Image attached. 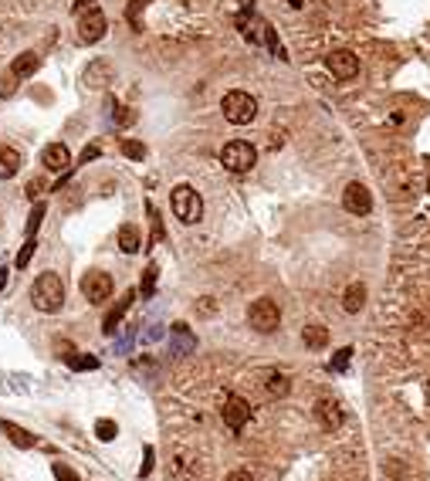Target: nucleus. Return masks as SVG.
<instances>
[{
	"instance_id": "34",
	"label": "nucleus",
	"mask_w": 430,
	"mask_h": 481,
	"mask_svg": "<svg viewBox=\"0 0 430 481\" xmlns=\"http://www.w3.org/2000/svg\"><path fill=\"white\" fill-rule=\"evenodd\" d=\"M152 288H156V265L146 268V278H143V295H152Z\"/></svg>"
},
{
	"instance_id": "40",
	"label": "nucleus",
	"mask_w": 430,
	"mask_h": 481,
	"mask_svg": "<svg viewBox=\"0 0 430 481\" xmlns=\"http://www.w3.org/2000/svg\"><path fill=\"white\" fill-rule=\"evenodd\" d=\"M7 281H10V268H7V265H0V292L7 288Z\"/></svg>"
},
{
	"instance_id": "10",
	"label": "nucleus",
	"mask_w": 430,
	"mask_h": 481,
	"mask_svg": "<svg viewBox=\"0 0 430 481\" xmlns=\"http://www.w3.org/2000/svg\"><path fill=\"white\" fill-rule=\"evenodd\" d=\"M326 65H329V72L339 81H349V78H356V72H359V58H356L349 48H335L326 58Z\"/></svg>"
},
{
	"instance_id": "11",
	"label": "nucleus",
	"mask_w": 430,
	"mask_h": 481,
	"mask_svg": "<svg viewBox=\"0 0 430 481\" xmlns=\"http://www.w3.org/2000/svg\"><path fill=\"white\" fill-rule=\"evenodd\" d=\"M342 207L356 214V217H366L369 210H373V194L363 187V183H349L346 187V194H342Z\"/></svg>"
},
{
	"instance_id": "32",
	"label": "nucleus",
	"mask_w": 430,
	"mask_h": 481,
	"mask_svg": "<svg viewBox=\"0 0 430 481\" xmlns=\"http://www.w3.org/2000/svg\"><path fill=\"white\" fill-rule=\"evenodd\" d=\"M197 312H200L203 319H210V315H217V302H214L210 295H203L200 302H197Z\"/></svg>"
},
{
	"instance_id": "41",
	"label": "nucleus",
	"mask_w": 430,
	"mask_h": 481,
	"mask_svg": "<svg viewBox=\"0 0 430 481\" xmlns=\"http://www.w3.org/2000/svg\"><path fill=\"white\" fill-rule=\"evenodd\" d=\"M88 3H92V0H88ZM72 7H75L78 14H81V10H85V0H72Z\"/></svg>"
},
{
	"instance_id": "23",
	"label": "nucleus",
	"mask_w": 430,
	"mask_h": 481,
	"mask_svg": "<svg viewBox=\"0 0 430 481\" xmlns=\"http://www.w3.org/2000/svg\"><path fill=\"white\" fill-rule=\"evenodd\" d=\"M65 363H68L72 370H78V373H85V370H99V359H95V356L75 353V349H72V353L65 356Z\"/></svg>"
},
{
	"instance_id": "12",
	"label": "nucleus",
	"mask_w": 430,
	"mask_h": 481,
	"mask_svg": "<svg viewBox=\"0 0 430 481\" xmlns=\"http://www.w3.org/2000/svg\"><path fill=\"white\" fill-rule=\"evenodd\" d=\"M315 420H319L326 431H339V427H342V407H339V400H332V397L315 400Z\"/></svg>"
},
{
	"instance_id": "21",
	"label": "nucleus",
	"mask_w": 430,
	"mask_h": 481,
	"mask_svg": "<svg viewBox=\"0 0 430 481\" xmlns=\"http://www.w3.org/2000/svg\"><path fill=\"white\" fill-rule=\"evenodd\" d=\"M119 248L126 254H136L143 248V237H139V228H136V224H122V228H119Z\"/></svg>"
},
{
	"instance_id": "16",
	"label": "nucleus",
	"mask_w": 430,
	"mask_h": 481,
	"mask_svg": "<svg viewBox=\"0 0 430 481\" xmlns=\"http://www.w3.org/2000/svg\"><path fill=\"white\" fill-rule=\"evenodd\" d=\"M170 336H173V356H190L197 349V339L190 336L186 322H177V326L170 329Z\"/></svg>"
},
{
	"instance_id": "9",
	"label": "nucleus",
	"mask_w": 430,
	"mask_h": 481,
	"mask_svg": "<svg viewBox=\"0 0 430 481\" xmlns=\"http://www.w3.org/2000/svg\"><path fill=\"white\" fill-rule=\"evenodd\" d=\"M112 78H116L112 61H109V58H95V61H88V68L81 72V85L92 88V92H102V88L112 85Z\"/></svg>"
},
{
	"instance_id": "1",
	"label": "nucleus",
	"mask_w": 430,
	"mask_h": 481,
	"mask_svg": "<svg viewBox=\"0 0 430 481\" xmlns=\"http://www.w3.org/2000/svg\"><path fill=\"white\" fill-rule=\"evenodd\" d=\"M31 302L38 312H45V315H54V312H61V305H65V281L58 278L54 271H45V275H38L34 285H31Z\"/></svg>"
},
{
	"instance_id": "33",
	"label": "nucleus",
	"mask_w": 430,
	"mask_h": 481,
	"mask_svg": "<svg viewBox=\"0 0 430 481\" xmlns=\"http://www.w3.org/2000/svg\"><path fill=\"white\" fill-rule=\"evenodd\" d=\"M116 112H119V116H116V123H119V126H132V123H136V112L126 109V105H119Z\"/></svg>"
},
{
	"instance_id": "15",
	"label": "nucleus",
	"mask_w": 430,
	"mask_h": 481,
	"mask_svg": "<svg viewBox=\"0 0 430 481\" xmlns=\"http://www.w3.org/2000/svg\"><path fill=\"white\" fill-rule=\"evenodd\" d=\"M38 68H41V58H38L34 51H21V54L14 58V65H10V75L21 81V78H31Z\"/></svg>"
},
{
	"instance_id": "5",
	"label": "nucleus",
	"mask_w": 430,
	"mask_h": 481,
	"mask_svg": "<svg viewBox=\"0 0 430 481\" xmlns=\"http://www.w3.org/2000/svg\"><path fill=\"white\" fill-rule=\"evenodd\" d=\"M248 322H251L254 332L271 336V332L281 326V308L271 302V299H257V302H251V308H248Z\"/></svg>"
},
{
	"instance_id": "29",
	"label": "nucleus",
	"mask_w": 430,
	"mask_h": 481,
	"mask_svg": "<svg viewBox=\"0 0 430 481\" xmlns=\"http://www.w3.org/2000/svg\"><path fill=\"white\" fill-rule=\"evenodd\" d=\"M122 152H126L129 159H143V156H146V146L136 143V139H126V143H122Z\"/></svg>"
},
{
	"instance_id": "31",
	"label": "nucleus",
	"mask_w": 430,
	"mask_h": 481,
	"mask_svg": "<svg viewBox=\"0 0 430 481\" xmlns=\"http://www.w3.org/2000/svg\"><path fill=\"white\" fill-rule=\"evenodd\" d=\"M150 221H152V244L163 241V221H159V210L150 203Z\"/></svg>"
},
{
	"instance_id": "22",
	"label": "nucleus",
	"mask_w": 430,
	"mask_h": 481,
	"mask_svg": "<svg viewBox=\"0 0 430 481\" xmlns=\"http://www.w3.org/2000/svg\"><path fill=\"white\" fill-rule=\"evenodd\" d=\"M302 339H305L308 349H326V342H329V329H326V326H305Z\"/></svg>"
},
{
	"instance_id": "38",
	"label": "nucleus",
	"mask_w": 430,
	"mask_h": 481,
	"mask_svg": "<svg viewBox=\"0 0 430 481\" xmlns=\"http://www.w3.org/2000/svg\"><path fill=\"white\" fill-rule=\"evenodd\" d=\"M228 481H254V478H251V471H230Z\"/></svg>"
},
{
	"instance_id": "30",
	"label": "nucleus",
	"mask_w": 430,
	"mask_h": 481,
	"mask_svg": "<svg viewBox=\"0 0 430 481\" xmlns=\"http://www.w3.org/2000/svg\"><path fill=\"white\" fill-rule=\"evenodd\" d=\"M51 471H54V478H58V481H78L75 471H72L68 464H61V461H58V464H51Z\"/></svg>"
},
{
	"instance_id": "36",
	"label": "nucleus",
	"mask_w": 430,
	"mask_h": 481,
	"mask_svg": "<svg viewBox=\"0 0 430 481\" xmlns=\"http://www.w3.org/2000/svg\"><path fill=\"white\" fill-rule=\"evenodd\" d=\"M14 81H17V78H14V75H10V78H7V75L0 78V95H3V99H7V95H14V88H17Z\"/></svg>"
},
{
	"instance_id": "42",
	"label": "nucleus",
	"mask_w": 430,
	"mask_h": 481,
	"mask_svg": "<svg viewBox=\"0 0 430 481\" xmlns=\"http://www.w3.org/2000/svg\"><path fill=\"white\" fill-rule=\"evenodd\" d=\"M427 190H430V180H427Z\"/></svg>"
},
{
	"instance_id": "3",
	"label": "nucleus",
	"mask_w": 430,
	"mask_h": 481,
	"mask_svg": "<svg viewBox=\"0 0 430 481\" xmlns=\"http://www.w3.org/2000/svg\"><path fill=\"white\" fill-rule=\"evenodd\" d=\"M173 214H177V221H183V224H197L203 217V200L190 183L173 187Z\"/></svg>"
},
{
	"instance_id": "2",
	"label": "nucleus",
	"mask_w": 430,
	"mask_h": 481,
	"mask_svg": "<svg viewBox=\"0 0 430 481\" xmlns=\"http://www.w3.org/2000/svg\"><path fill=\"white\" fill-rule=\"evenodd\" d=\"M221 109H224V119H228L230 126H248V123H254V116H257V99H254L251 92L234 88V92L224 95Z\"/></svg>"
},
{
	"instance_id": "37",
	"label": "nucleus",
	"mask_w": 430,
	"mask_h": 481,
	"mask_svg": "<svg viewBox=\"0 0 430 481\" xmlns=\"http://www.w3.org/2000/svg\"><path fill=\"white\" fill-rule=\"evenodd\" d=\"M152 457H156V451H152V448H146V461H143V471H139L143 478H146V475L152 471Z\"/></svg>"
},
{
	"instance_id": "18",
	"label": "nucleus",
	"mask_w": 430,
	"mask_h": 481,
	"mask_svg": "<svg viewBox=\"0 0 430 481\" xmlns=\"http://www.w3.org/2000/svg\"><path fill=\"white\" fill-rule=\"evenodd\" d=\"M363 305H366V285L363 281H353L346 292H342V308L356 315V312H363Z\"/></svg>"
},
{
	"instance_id": "35",
	"label": "nucleus",
	"mask_w": 430,
	"mask_h": 481,
	"mask_svg": "<svg viewBox=\"0 0 430 481\" xmlns=\"http://www.w3.org/2000/svg\"><path fill=\"white\" fill-rule=\"evenodd\" d=\"M41 190H45V180H31L24 187V194L31 197V203H34V197H41Z\"/></svg>"
},
{
	"instance_id": "7",
	"label": "nucleus",
	"mask_w": 430,
	"mask_h": 481,
	"mask_svg": "<svg viewBox=\"0 0 430 481\" xmlns=\"http://www.w3.org/2000/svg\"><path fill=\"white\" fill-rule=\"evenodd\" d=\"M78 288H81V295H85L88 302L95 305V302H105V299L112 295V278H109L105 271H99V268H92V271L81 275Z\"/></svg>"
},
{
	"instance_id": "28",
	"label": "nucleus",
	"mask_w": 430,
	"mask_h": 481,
	"mask_svg": "<svg viewBox=\"0 0 430 481\" xmlns=\"http://www.w3.org/2000/svg\"><path fill=\"white\" fill-rule=\"evenodd\" d=\"M349 356H353V349H339V353L332 356V363H329L332 373H342V370L349 366Z\"/></svg>"
},
{
	"instance_id": "4",
	"label": "nucleus",
	"mask_w": 430,
	"mask_h": 481,
	"mask_svg": "<svg viewBox=\"0 0 430 481\" xmlns=\"http://www.w3.org/2000/svg\"><path fill=\"white\" fill-rule=\"evenodd\" d=\"M221 163H224V170H230V173H248L254 163H257V150H254L251 143H244V139H234V143H228L221 150Z\"/></svg>"
},
{
	"instance_id": "24",
	"label": "nucleus",
	"mask_w": 430,
	"mask_h": 481,
	"mask_svg": "<svg viewBox=\"0 0 430 481\" xmlns=\"http://www.w3.org/2000/svg\"><path fill=\"white\" fill-rule=\"evenodd\" d=\"M45 214H48V207H45V200H38L34 207H31V214H27V237H34L38 234V228H41V221H45Z\"/></svg>"
},
{
	"instance_id": "25",
	"label": "nucleus",
	"mask_w": 430,
	"mask_h": 481,
	"mask_svg": "<svg viewBox=\"0 0 430 481\" xmlns=\"http://www.w3.org/2000/svg\"><path fill=\"white\" fill-rule=\"evenodd\" d=\"M116 434H119L116 420H109V417L95 420V437H99V441H116Z\"/></svg>"
},
{
	"instance_id": "26",
	"label": "nucleus",
	"mask_w": 430,
	"mask_h": 481,
	"mask_svg": "<svg viewBox=\"0 0 430 481\" xmlns=\"http://www.w3.org/2000/svg\"><path fill=\"white\" fill-rule=\"evenodd\" d=\"M152 0H129V24L132 27H139V14H143V10H146V7H150Z\"/></svg>"
},
{
	"instance_id": "39",
	"label": "nucleus",
	"mask_w": 430,
	"mask_h": 481,
	"mask_svg": "<svg viewBox=\"0 0 430 481\" xmlns=\"http://www.w3.org/2000/svg\"><path fill=\"white\" fill-rule=\"evenodd\" d=\"M99 146H85V152H81V163H88V159H95V156H99Z\"/></svg>"
},
{
	"instance_id": "20",
	"label": "nucleus",
	"mask_w": 430,
	"mask_h": 481,
	"mask_svg": "<svg viewBox=\"0 0 430 481\" xmlns=\"http://www.w3.org/2000/svg\"><path fill=\"white\" fill-rule=\"evenodd\" d=\"M264 390L271 393V397H288V390H292V380L278 373V370H268L264 373Z\"/></svg>"
},
{
	"instance_id": "27",
	"label": "nucleus",
	"mask_w": 430,
	"mask_h": 481,
	"mask_svg": "<svg viewBox=\"0 0 430 481\" xmlns=\"http://www.w3.org/2000/svg\"><path fill=\"white\" fill-rule=\"evenodd\" d=\"M34 251H38V241H34V237H27L24 248H21V254H17V268H27V265H31V258H34Z\"/></svg>"
},
{
	"instance_id": "8",
	"label": "nucleus",
	"mask_w": 430,
	"mask_h": 481,
	"mask_svg": "<svg viewBox=\"0 0 430 481\" xmlns=\"http://www.w3.org/2000/svg\"><path fill=\"white\" fill-rule=\"evenodd\" d=\"M221 417H224V424H228L230 431H244V424L251 420V404L244 400V397H237V393H228L224 397V410H221Z\"/></svg>"
},
{
	"instance_id": "6",
	"label": "nucleus",
	"mask_w": 430,
	"mask_h": 481,
	"mask_svg": "<svg viewBox=\"0 0 430 481\" xmlns=\"http://www.w3.org/2000/svg\"><path fill=\"white\" fill-rule=\"evenodd\" d=\"M105 31H109V21H105V14H102L99 7H88V10L78 14V38L85 45H99L102 38H105Z\"/></svg>"
},
{
	"instance_id": "14",
	"label": "nucleus",
	"mask_w": 430,
	"mask_h": 481,
	"mask_svg": "<svg viewBox=\"0 0 430 481\" xmlns=\"http://www.w3.org/2000/svg\"><path fill=\"white\" fill-rule=\"evenodd\" d=\"M132 302H136V292L129 288L126 295L119 299V305H116V308H112V312L105 315V322H102V332H105V336H116V329H119V322H122V315H126L129 308H132Z\"/></svg>"
},
{
	"instance_id": "19",
	"label": "nucleus",
	"mask_w": 430,
	"mask_h": 481,
	"mask_svg": "<svg viewBox=\"0 0 430 481\" xmlns=\"http://www.w3.org/2000/svg\"><path fill=\"white\" fill-rule=\"evenodd\" d=\"M0 431L7 434V441H10L14 448H21V451H31V448H34V434H27L24 427H17V424H10V420H3Z\"/></svg>"
},
{
	"instance_id": "17",
	"label": "nucleus",
	"mask_w": 430,
	"mask_h": 481,
	"mask_svg": "<svg viewBox=\"0 0 430 481\" xmlns=\"http://www.w3.org/2000/svg\"><path fill=\"white\" fill-rule=\"evenodd\" d=\"M21 152L14 150V146H0V180H10L21 173Z\"/></svg>"
},
{
	"instance_id": "13",
	"label": "nucleus",
	"mask_w": 430,
	"mask_h": 481,
	"mask_svg": "<svg viewBox=\"0 0 430 481\" xmlns=\"http://www.w3.org/2000/svg\"><path fill=\"white\" fill-rule=\"evenodd\" d=\"M41 163L48 166L51 173H61V170H68V166H72V152H68L65 143H48L45 152H41Z\"/></svg>"
}]
</instances>
